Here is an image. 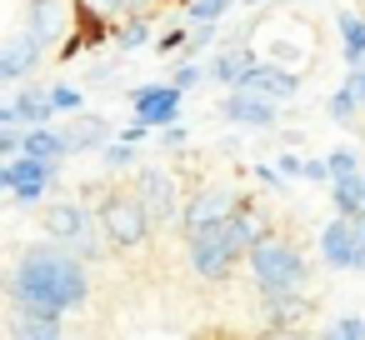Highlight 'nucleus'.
Instances as JSON below:
<instances>
[{
	"label": "nucleus",
	"instance_id": "obj_1",
	"mask_svg": "<svg viewBox=\"0 0 365 340\" xmlns=\"http://www.w3.org/2000/svg\"><path fill=\"white\" fill-rule=\"evenodd\" d=\"M6 300L31 310H86L91 305V270L56 240H26L6 270Z\"/></svg>",
	"mask_w": 365,
	"mask_h": 340
},
{
	"label": "nucleus",
	"instance_id": "obj_2",
	"mask_svg": "<svg viewBox=\"0 0 365 340\" xmlns=\"http://www.w3.org/2000/svg\"><path fill=\"white\" fill-rule=\"evenodd\" d=\"M260 235H270V225H265V215H255L250 200H245L230 220L185 235V265H190L195 280H210V285H215V280H225L240 260H250V250H255Z\"/></svg>",
	"mask_w": 365,
	"mask_h": 340
},
{
	"label": "nucleus",
	"instance_id": "obj_3",
	"mask_svg": "<svg viewBox=\"0 0 365 340\" xmlns=\"http://www.w3.org/2000/svg\"><path fill=\"white\" fill-rule=\"evenodd\" d=\"M245 270H250V285H255L260 300L305 295V285H310V260H305V250H300L290 235H275V230L255 240Z\"/></svg>",
	"mask_w": 365,
	"mask_h": 340
},
{
	"label": "nucleus",
	"instance_id": "obj_4",
	"mask_svg": "<svg viewBox=\"0 0 365 340\" xmlns=\"http://www.w3.org/2000/svg\"><path fill=\"white\" fill-rule=\"evenodd\" d=\"M46 240L66 245L71 255H81L86 265L106 260L110 255V240L101 230V215L86 205V200H51L46 205Z\"/></svg>",
	"mask_w": 365,
	"mask_h": 340
},
{
	"label": "nucleus",
	"instance_id": "obj_5",
	"mask_svg": "<svg viewBox=\"0 0 365 340\" xmlns=\"http://www.w3.org/2000/svg\"><path fill=\"white\" fill-rule=\"evenodd\" d=\"M255 31L270 36L265 41V61H275V66H285L295 76L310 71V61H315V26L310 21H300L295 11H280L270 21H255Z\"/></svg>",
	"mask_w": 365,
	"mask_h": 340
},
{
	"label": "nucleus",
	"instance_id": "obj_6",
	"mask_svg": "<svg viewBox=\"0 0 365 340\" xmlns=\"http://www.w3.org/2000/svg\"><path fill=\"white\" fill-rule=\"evenodd\" d=\"M96 215H101V230H106L110 250H140L150 240V230H155V220H150V210L140 205L135 190H110L96 205Z\"/></svg>",
	"mask_w": 365,
	"mask_h": 340
},
{
	"label": "nucleus",
	"instance_id": "obj_7",
	"mask_svg": "<svg viewBox=\"0 0 365 340\" xmlns=\"http://www.w3.org/2000/svg\"><path fill=\"white\" fill-rule=\"evenodd\" d=\"M315 250H320L325 270L360 275L365 270V215H335V220H325L320 235H315Z\"/></svg>",
	"mask_w": 365,
	"mask_h": 340
},
{
	"label": "nucleus",
	"instance_id": "obj_8",
	"mask_svg": "<svg viewBox=\"0 0 365 340\" xmlns=\"http://www.w3.org/2000/svg\"><path fill=\"white\" fill-rule=\"evenodd\" d=\"M6 11L26 26V36L36 46H46L51 56H61V46L71 41V21L76 11L66 6V0H6Z\"/></svg>",
	"mask_w": 365,
	"mask_h": 340
},
{
	"label": "nucleus",
	"instance_id": "obj_9",
	"mask_svg": "<svg viewBox=\"0 0 365 340\" xmlns=\"http://www.w3.org/2000/svg\"><path fill=\"white\" fill-rule=\"evenodd\" d=\"M61 170H66V165H46V160L16 155V160L0 165V190L11 195V205L36 210V205H41V200H51V190L61 185Z\"/></svg>",
	"mask_w": 365,
	"mask_h": 340
},
{
	"label": "nucleus",
	"instance_id": "obj_10",
	"mask_svg": "<svg viewBox=\"0 0 365 340\" xmlns=\"http://www.w3.org/2000/svg\"><path fill=\"white\" fill-rule=\"evenodd\" d=\"M46 46H36L31 36H26V26L6 11V26H0V86H11V91H21L41 66H46Z\"/></svg>",
	"mask_w": 365,
	"mask_h": 340
},
{
	"label": "nucleus",
	"instance_id": "obj_11",
	"mask_svg": "<svg viewBox=\"0 0 365 340\" xmlns=\"http://www.w3.org/2000/svg\"><path fill=\"white\" fill-rule=\"evenodd\" d=\"M125 101H130V120L135 125H145V130H170V125H180V110H185V91H175L170 81H145V86H130L125 91Z\"/></svg>",
	"mask_w": 365,
	"mask_h": 340
},
{
	"label": "nucleus",
	"instance_id": "obj_12",
	"mask_svg": "<svg viewBox=\"0 0 365 340\" xmlns=\"http://www.w3.org/2000/svg\"><path fill=\"white\" fill-rule=\"evenodd\" d=\"M130 190L140 195V205L150 210L155 225H180L185 195H180L175 170H165V165H145V170H135V185H130Z\"/></svg>",
	"mask_w": 365,
	"mask_h": 340
},
{
	"label": "nucleus",
	"instance_id": "obj_13",
	"mask_svg": "<svg viewBox=\"0 0 365 340\" xmlns=\"http://www.w3.org/2000/svg\"><path fill=\"white\" fill-rule=\"evenodd\" d=\"M240 205H245L240 190H230V185H200L195 195H185L180 235H195V230H205V225H220V220H230Z\"/></svg>",
	"mask_w": 365,
	"mask_h": 340
},
{
	"label": "nucleus",
	"instance_id": "obj_14",
	"mask_svg": "<svg viewBox=\"0 0 365 340\" xmlns=\"http://www.w3.org/2000/svg\"><path fill=\"white\" fill-rule=\"evenodd\" d=\"M220 120L235 125V130H255V135H265V130H275L280 105L265 101V96H250V91H225V101H220Z\"/></svg>",
	"mask_w": 365,
	"mask_h": 340
},
{
	"label": "nucleus",
	"instance_id": "obj_15",
	"mask_svg": "<svg viewBox=\"0 0 365 340\" xmlns=\"http://www.w3.org/2000/svg\"><path fill=\"white\" fill-rule=\"evenodd\" d=\"M300 81H305V76H295V71H285V66H275V61H260V66L240 81V91L265 96V101H275V105H290V101L300 96Z\"/></svg>",
	"mask_w": 365,
	"mask_h": 340
},
{
	"label": "nucleus",
	"instance_id": "obj_16",
	"mask_svg": "<svg viewBox=\"0 0 365 340\" xmlns=\"http://www.w3.org/2000/svg\"><path fill=\"white\" fill-rule=\"evenodd\" d=\"M6 340H66V320H61L56 310L11 305V315H6Z\"/></svg>",
	"mask_w": 365,
	"mask_h": 340
},
{
	"label": "nucleus",
	"instance_id": "obj_17",
	"mask_svg": "<svg viewBox=\"0 0 365 340\" xmlns=\"http://www.w3.org/2000/svg\"><path fill=\"white\" fill-rule=\"evenodd\" d=\"M6 105L16 110V125H21V130L56 125V101H51V86H36V81H26L21 91H11V101H6Z\"/></svg>",
	"mask_w": 365,
	"mask_h": 340
},
{
	"label": "nucleus",
	"instance_id": "obj_18",
	"mask_svg": "<svg viewBox=\"0 0 365 340\" xmlns=\"http://www.w3.org/2000/svg\"><path fill=\"white\" fill-rule=\"evenodd\" d=\"M61 130H66V140H71V150H76V155H86V150H96V155H101V150L115 140V125H110L106 115H86V110H81L76 120H66Z\"/></svg>",
	"mask_w": 365,
	"mask_h": 340
},
{
	"label": "nucleus",
	"instance_id": "obj_19",
	"mask_svg": "<svg viewBox=\"0 0 365 340\" xmlns=\"http://www.w3.org/2000/svg\"><path fill=\"white\" fill-rule=\"evenodd\" d=\"M310 315V295H280V300H260V330L265 335H285Z\"/></svg>",
	"mask_w": 365,
	"mask_h": 340
},
{
	"label": "nucleus",
	"instance_id": "obj_20",
	"mask_svg": "<svg viewBox=\"0 0 365 340\" xmlns=\"http://www.w3.org/2000/svg\"><path fill=\"white\" fill-rule=\"evenodd\" d=\"M26 155L46 160V165H66L76 150H71V140H66L61 125H41V130H26Z\"/></svg>",
	"mask_w": 365,
	"mask_h": 340
},
{
	"label": "nucleus",
	"instance_id": "obj_21",
	"mask_svg": "<svg viewBox=\"0 0 365 340\" xmlns=\"http://www.w3.org/2000/svg\"><path fill=\"white\" fill-rule=\"evenodd\" d=\"M335 31H340V56L350 71H365V11H340L335 16Z\"/></svg>",
	"mask_w": 365,
	"mask_h": 340
},
{
	"label": "nucleus",
	"instance_id": "obj_22",
	"mask_svg": "<svg viewBox=\"0 0 365 340\" xmlns=\"http://www.w3.org/2000/svg\"><path fill=\"white\" fill-rule=\"evenodd\" d=\"M150 6H155V0H76L81 16H96L106 26H120L130 16H150Z\"/></svg>",
	"mask_w": 365,
	"mask_h": 340
},
{
	"label": "nucleus",
	"instance_id": "obj_23",
	"mask_svg": "<svg viewBox=\"0 0 365 340\" xmlns=\"http://www.w3.org/2000/svg\"><path fill=\"white\" fill-rule=\"evenodd\" d=\"M110 46H115V56H135L140 46H155V41H150V16H130V21H120L115 36H110Z\"/></svg>",
	"mask_w": 365,
	"mask_h": 340
},
{
	"label": "nucleus",
	"instance_id": "obj_24",
	"mask_svg": "<svg viewBox=\"0 0 365 340\" xmlns=\"http://www.w3.org/2000/svg\"><path fill=\"white\" fill-rule=\"evenodd\" d=\"M330 205H335V215H365V175L335 180L330 185Z\"/></svg>",
	"mask_w": 365,
	"mask_h": 340
},
{
	"label": "nucleus",
	"instance_id": "obj_25",
	"mask_svg": "<svg viewBox=\"0 0 365 340\" xmlns=\"http://www.w3.org/2000/svg\"><path fill=\"white\" fill-rule=\"evenodd\" d=\"M325 110H330V120H335V125H355V120H360V101H355V91H350L345 81H340V86L330 91Z\"/></svg>",
	"mask_w": 365,
	"mask_h": 340
},
{
	"label": "nucleus",
	"instance_id": "obj_26",
	"mask_svg": "<svg viewBox=\"0 0 365 340\" xmlns=\"http://www.w3.org/2000/svg\"><path fill=\"white\" fill-rule=\"evenodd\" d=\"M240 6V0H185V21L190 26H220V16Z\"/></svg>",
	"mask_w": 365,
	"mask_h": 340
},
{
	"label": "nucleus",
	"instance_id": "obj_27",
	"mask_svg": "<svg viewBox=\"0 0 365 340\" xmlns=\"http://www.w3.org/2000/svg\"><path fill=\"white\" fill-rule=\"evenodd\" d=\"M325 160H330V175H335V180H355V175H365V155H360L355 145H340V150H330Z\"/></svg>",
	"mask_w": 365,
	"mask_h": 340
},
{
	"label": "nucleus",
	"instance_id": "obj_28",
	"mask_svg": "<svg viewBox=\"0 0 365 340\" xmlns=\"http://www.w3.org/2000/svg\"><path fill=\"white\" fill-rule=\"evenodd\" d=\"M135 160H140V145H125V140H110V145L101 150V165H106L110 175H120V170H135Z\"/></svg>",
	"mask_w": 365,
	"mask_h": 340
},
{
	"label": "nucleus",
	"instance_id": "obj_29",
	"mask_svg": "<svg viewBox=\"0 0 365 340\" xmlns=\"http://www.w3.org/2000/svg\"><path fill=\"white\" fill-rule=\"evenodd\" d=\"M205 81H210V66H205V61H180V71L170 76V86H175V91H185V96H190V91H200Z\"/></svg>",
	"mask_w": 365,
	"mask_h": 340
},
{
	"label": "nucleus",
	"instance_id": "obj_30",
	"mask_svg": "<svg viewBox=\"0 0 365 340\" xmlns=\"http://www.w3.org/2000/svg\"><path fill=\"white\" fill-rule=\"evenodd\" d=\"M51 101H56V115H81L86 91H76V86H66V81H51Z\"/></svg>",
	"mask_w": 365,
	"mask_h": 340
},
{
	"label": "nucleus",
	"instance_id": "obj_31",
	"mask_svg": "<svg viewBox=\"0 0 365 340\" xmlns=\"http://www.w3.org/2000/svg\"><path fill=\"white\" fill-rule=\"evenodd\" d=\"M215 41H220V36H215V26H190V46H185V56H180V61H200Z\"/></svg>",
	"mask_w": 365,
	"mask_h": 340
},
{
	"label": "nucleus",
	"instance_id": "obj_32",
	"mask_svg": "<svg viewBox=\"0 0 365 340\" xmlns=\"http://www.w3.org/2000/svg\"><path fill=\"white\" fill-rule=\"evenodd\" d=\"M185 46H190V31H180V26H175V31H160L155 56H165V61H170V56H185Z\"/></svg>",
	"mask_w": 365,
	"mask_h": 340
},
{
	"label": "nucleus",
	"instance_id": "obj_33",
	"mask_svg": "<svg viewBox=\"0 0 365 340\" xmlns=\"http://www.w3.org/2000/svg\"><path fill=\"white\" fill-rule=\"evenodd\" d=\"M330 330H335L340 340H365V315H335Z\"/></svg>",
	"mask_w": 365,
	"mask_h": 340
},
{
	"label": "nucleus",
	"instance_id": "obj_34",
	"mask_svg": "<svg viewBox=\"0 0 365 340\" xmlns=\"http://www.w3.org/2000/svg\"><path fill=\"white\" fill-rule=\"evenodd\" d=\"M275 170H280L285 180H305V155H295V150H280V155H275Z\"/></svg>",
	"mask_w": 365,
	"mask_h": 340
},
{
	"label": "nucleus",
	"instance_id": "obj_35",
	"mask_svg": "<svg viewBox=\"0 0 365 340\" xmlns=\"http://www.w3.org/2000/svg\"><path fill=\"white\" fill-rule=\"evenodd\" d=\"M305 180H315V185H335V175H330V160H320V155H305Z\"/></svg>",
	"mask_w": 365,
	"mask_h": 340
},
{
	"label": "nucleus",
	"instance_id": "obj_36",
	"mask_svg": "<svg viewBox=\"0 0 365 340\" xmlns=\"http://www.w3.org/2000/svg\"><path fill=\"white\" fill-rule=\"evenodd\" d=\"M0 155H6V160L26 155V130H0Z\"/></svg>",
	"mask_w": 365,
	"mask_h": 340
},
{
	"label": "nucleus",
	"instance_id": "obj_37",
	"mask_svg": "<svg viewBox=\"0 0 365 340\" xmlns=\"http://www.w3.org/2000/svg\"><path fill=\"white\" fill-rule=\"evenodd\" d=\"M155 140H160V150H185V140H190V130H185V125H170V130H160Z\"/></svg>",
	"mask_w": 365,
	"mask_h": 340
},
{
	"label": "nucleus",
	"instance_id": "obj_38",
	"mask_svg": "<svg viewBox=\"0 0 365 340\" xmlns=\"http://www.w3.org/2000/svg\"><path fill=\"white\" fill-rule=\"evenodd\" d=\"M255 180H260L265 190H280V185H285V175H280L275 165H255Z\"/></svg>",
	"mask_w": 365,
	"mask_h": 340
},
{
	"label": "nucleus",
	"instance_id": "obj_39",
	"mask_svg": "<svg viewBox=\"0 0 365 340\" xmlns=\"http://www.w3.org/2000/svg\"><path fill=\"white\" fill-rule=\"evenodd\" d=\"M145 135H150V130H145V125H135V120H125V125H120V135H115V140H125V145H140V140H145Z\"/></svg>",
	"mask_w": 365,
	"mask_h": 340
},
{
	"label": "nucleus",
	"instance_id": "obj_40",
	"mask_svg": "<svg viewBox=\"0 0 365 340\" xmlns=\"http://www.w3.org/2000/svg\"><path fill=\"white\" fill-rule=\"evenodd\" d=\"M345 86L355 91V101H360V110H365V71H350V76H345Z\"/></svg>",
	"mask_w": 365,
	"mask_h": 340
},
{
	"label": "nucleus",
	"instance_id": "obj_41",
	"mask_svg": "<svg viewBox=\"0 0 365 340\" xmlns=\"http://www.w3.org/2000/svg\"><path fill=\"white\" fill-rule=\"evenodd\" d=\"M265 340H310V335H300V330H285V335H265Z\"/></svg>",
	"mask_w": 365,
	"mask_h": 340
},
{
	"label": "nucleus",
	"instance_id": "obj_42",
	"mask_svg": "<svg viewBox=\"0 0 365 340\" xmlns=\"http://www.w3.org/2000/svg\"><path fill=\"white\" fill-rule=\"evenodd\" d=\"M240 6H245V11H260V6H265V0H240Z\"/></svg>",
	"mask_w": 365,
	"mask_h": 340
},
{
	"label": "nucleus",
	"instance_id": "obj_43",
	"mask_svg": "<svg viewBox=\"0 0 365 340\" xmlns=\"http://www.w3.org/2000/svg\"><path fill=\"white\" fill-rule=\"evenodd\" d=\"M320 340H340V335H335V330H330V325H325V330H320Z\"/></svg>",
	"mask_w": 365,
	"mask_h": 340
},
{
	"label": "nucleus",
	"instance_id": "obj_44",
	"mask_svg": "<svg viewBox=\"0 0 365 340\" xmlns=\"http://www.w3.org/2000/svg\"><path fill=\"white\" fill-rule=\"evenodd\" d=\"M285 6H305V0H285Z\"/></svg>",
	"mask_w": 365,
	"mask_h": 340
},
{
	"label": "nucleus",
	"instance_id": "obj_45",
	"mask_svg": "<svg viewBox=\"0 0 365 340\" xmlns=\"http://www.w3.org/2000/svg\"><path fill=\"white\" fill-rule=\"evenodd\" d=\"M155 6H175V0H155Z\"/></svg>",
	"mask_w": 365,
	"mask_h": 340
}]
</instances>
